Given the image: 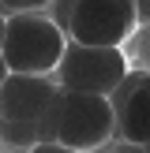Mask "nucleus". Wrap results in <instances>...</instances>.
I'll list each match as a JSON object with an SVG mask.
<instances>
[{
    "label": "nucleus",
    "mask_w": 150,
    "mask_h": 153,
    "mask_svg": "<svg viewBox=\"0 0 150 153\" xmlns=\"http://www.w3.org/2000/svg\"><path fill=\"white\" fill-rule=\"evenodd\" d=\"M146 149H150V146H146Z\"/></svg>",
    "instance_id": "12"
},
{
    "label": "nucleus",
    "mask_w": 150,
    "mask_h": 153,
    "mask_svg": "<svg viewBox=\"0 0 150 153\" xmlns=\"http://www.w3.org/2000/svg\"><path fill=\"white\" fill-rule=\"evenodd\" d=\"M30 153H75V149H64V146H56V142H38Z\"/></svg>",
    "instance_id": "7"
},
{
    "label": "nucleus",
    "mask_w": 150,
    "mask_h": 153,
    "mask_svg": "<svg viewBox=\"0 0 150 153\" xmlns=\"http://www.w3.org/2000/svg\"><path fill=\"white\" fill-rule=\"evenodd\" d=\"M56 79L11 75L0 90V146L8 153H30L41 142V127L56 101Z\"/></svg>",
    "instance_id": "3"
},
{
    "label": "nucleus",
    "mask_w": 150,
    "mask_h": 153,
    "mask_svg": "<svg viewBox=\"0 0 150 153\" xmlns=\"http://www.w3.org/2000/svg\"><path fill=\"white\" fill-rule=\"evenodd\" d=\"M116 108V142L150 146V71L128 75V82L109 97Z\"/></svg>",
    "instance_id": "6"
},
{
    "label": "nucleus",
    "mask_w": 150,
    "mask_h": 153,
    "mask_svg": "<svg viewBox=\"0 0 150 153\" xmlns=\"http://www.w3.org/2000/svg\"><path fill=\"white\" fill-rule=\"evenodd\" d=\"M68 52V34L49 19L45 11H22L8 19L4 34V64L11 75H30V79H52Z\"/></svg>",
    "instance_id": "2"
},
{
    "label": "nucleus",
    "mask_w": 150,
    "mask_h": 153,
    "mask_svg": "<svg viewBox=\"0 0 150 153\" xmlns=\"http://www.w3.org/2000/svg\"><path fill=\"white\" fill-rule=\"evenodd\" d=\"M112 153H150L142 146H128V142H112Z\"/></svg>",
    "instance_id": "9"
},
{
    "label": "nucleus",
    "mask_w": 150,
    "mask_h": 153,
    "mask_svg": "<svg viewBox=\"0 0 150 153\" xmlns=\"http://www.w3.org/2000/svg\"><path fill=\"white\" fill-rule=\"evenodd\" d=\"M135 19H139V26H150V0L146 4H135Z\"/></svg>",
    "instance_id": "8"
},
{
    "label": "nucleus",
    "mask_w": 150,
    "mask_h": 153,
    "mask_svg": "<svg viewBox=\"0 0 150 153\" xmlns=\"http://www.w3.org/2000/svg\"><path fill=\"white\" fill-rule=\"evenodd\" d=\"M4 34H8V19L0 15V52H4Z\"/></svg>",
    "instance_id": "11"
},
{
    "label": "nucleus",
    "mask_w": 150,
    "mask_h": 153,
    "mask_svg": "<svg viewBox=\"0 0 150 153\" xmlns=\"http://www.w3.org/2000/svg\"><path fill=\"white\" fill-rule=\"evenodd\" d=\"M11 79V71H8V64H4V56H0V90H4V82Z\"/></svg>",
    "instance_id": "10"
},
{
    "label": "nucleus",
    "mask_w": 150,
    "mask_h": 153,
    "mask_svg": "<svg viewBox=\"0 0 150 153\" xmlns=\"http://www.w3.org/2000/svg\"><path fill=\"white\" fill-rule=\"evenodd\" d=\"M41 142H56L75 153H94L116 142V108L109 97L56 90L49 116L41 127Z\"/></svg>",
    "instance_id": "1"
},
{
    "label": "nucleus",
    "mask_w": 150,
    "mask_h": 153,
    "mask_svg": "<svg viewBox=\"0 0 150 153\" xmlns=\"http://www.w3.org/2000/svg\"><path fill=\"white\" fill-rule=\"evenodd\" d=\"M135 26H139V19H135L131 0H79L71 7L68 41L90 45V49H124Z\"/></svg>",
    "instance_id": "5"
},
{
    "label": "nucleus",
    "mask_w": 150,
    "mask_h": 153,
    "mask_svg": "<svg viewBox=\"0 0 150 153\" xmlns=\"http://www.w3.org/2000/svg\"><path fill=\"white\" fill-rule=\"evenodd\" d=\"M131 75L124 49H90V45H71L56 67V86L75 90V94H94V97H112Z\"/></svg>",
    "instance_id": "4"
}]
</instances>
